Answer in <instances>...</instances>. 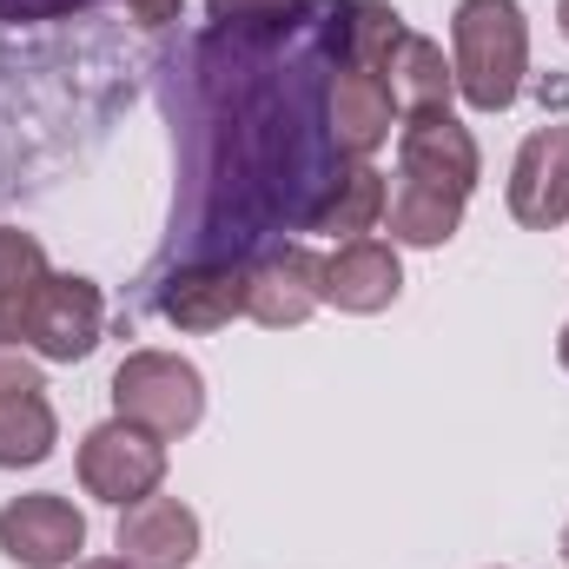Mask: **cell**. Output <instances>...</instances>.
<instances>
[{"label": "cell", "instance_id": "cell-20", "mask_svg": "<svg viewBox=\"0 0 569 569\" xmlns=\"http://www.w3.org/2000/svg\"><path fill=\"white\" fill-rule=\"evenodd\" d=\"M93 0H0V20H67Z\"/></svg>", "mask_w": 569, "mask_h": 569}, {"label": "cell", "instance_id": "cell-23", "mask_svg": "<svg viewBox=\"0 0 569 569\" xmlns=\"http://www.w3.org/2000/svg\"><path fill=\"white\" fill-rule=\"evenodd\" d=\"M73 569H133L127 557H93V563H73Z\"/></svg>", "mask_w": 569, "mask_h": 569}, {"label": "cell", "instance_id": "cell-11", "mask_svg": "<svg viewBox=\"0 0 569 569\" xmlns=\"http://www.w3.org/2000/svg\"><path fill=\"white\" fill-rule=\"evenodd\" d=\"M391 120H398V100H391L385 73H365V67H331L325 127H331L338 152H351V159H371L378 146L391 140Z\"/></svg>", "mask_w": 569, "mask_h": 569}, {"label": "cell", "instance_id": "cell-7", "mask_svg": "<svg viewBox=\"0 0 569 569\" xmlns=\"http://www.w3.org/2000/svg\"><path fill=\"white\" fill-rule=\"evenodd\" d=\"M510 219L550 232L569 219V127H537L510 166Z\"/></svg>", "mask_w": 569, "mask_h": 569}, {"label": "cell", "instance_id": "cell-2", "mask_svg": "<svg viewBox=\"0 0 569 569\" xmlns=\"http://www.w3.org/2000/svg\"><path fill=\"white\" fill-rule=\"evenodd\" d=\"M107 331V298L80 272H47L20 298H0V345H27L47 365H73L100 345Z\"/></svg>", "mask_w": 569, "mask_h": 569}, {"label": "cell", "instance_id": "cell-17", "mask_svg": "<svg viewBox=\"0 0 569 569\" xmlns=\"http://www.w3.org/2000/svg\"><path fill=\"white\" fill-rule=\"evenodd\" d=\"M53 443H60V418H53V405H47V385L0 391V470L47 463Z\"/></svg>", "mask_w": 569, "mask_h": 569}, {"label": "cell", "instance_id": "cell-9", "mask_svg": "<svg viewBox=\"0 0 569 569\" xmlns=\"http://www.w3.org/2000/svg\"><path fill=\"white\" fill-rule=\"evenodd\" d=\"M318 291H325V305L358 311V318L398 305V291H405L398 246H385V239H345L331 259H318Z\"/></svg>", "mask_w": 569, "mask_h": 569}, {"label": "cell", "instance_id": "cell-21", "mask_svg": "<svg viewBox=\"0 0 569 569\" xmlns=\"http://www.w3.org/2000/svg\"><path fill=\"white\" fill-rule=\"evenodd\" d=\"M27 385H40V365L20 345H0V391H27Z\"/></svg>", "mask_w": 569, "mask_h": 569}, {"label": "cell", "instance_id": "cell-1", "mask_svg": "<svg viewBox=\"0 0 569 569\" xmlns=\"http://www.w3.org/2000/svg\"><path fill=\"white\" fill-rule=\"evenodd\" d=\"M450 40H457V93L477 107V113H503L517 93H523V73H530V20L517 0H457V20H450Z\"/></svg>", "mask_w": 569, "mask_h": 569}, {"label": "cell", "instance_id": "cell-12", "mask_svg": "<svg viewBox=\"0 0 569 569\" xmlns=\"http://www.w3.org/2000/svg\"><path fill=\"white\" fill-rule=\"evenodd\" d=\"M318 305H325V291H318V259H311L305 246H279V252H266L259 266H246V318H259L266 331L305 325Z\"/></svg>", "mask_w": 569, "mask_h": 569}, {"label": "cell", "instance_id": "cell-26", "mask_svg": "<svg viewBox=\"0 0 569 569\" xmlns=\"http://www.w3.org/2000/svg\"><path fill=\"white\" fill-rule=\"evenodd\" d=\"M563 563H569V523H563Z\"/></svg>", "mask_w": 569, "mask_h": 569}, {"label": "cell", "instance_id": "cell-25", "mask_svg": "<svg viewBox=\"0 0 569 569\" xmlns=\"http://www.w3.org/2000/svg\"><path fill=\"white\" fill-rule=\"evenodd\" d=\"M557 20H563V33H569V0H557Z\"/></svg>", "mask_w": 569, "mask_h": 569}, {"label": "cell", "instance_id": "cell-24", "mask_svg": "<svg viewBox=\"0 0 569 569\" xmlns=\"http://www.w3.org/2000/svg\"><path fill=\"white\" fill-rule=\"evenodd\" d=\"M557 358H563V371H569V325H563V338H557Z\"/></svg>", "mask_w": 569, "mask_h": 569}, {"label": "cell", "instance_id": "cell-14", "mask_svg": "<svg viewBox=\"0 0 569 569\" xmlns=\"http://www.w3.org/2000/svg\"><path fill=\"white\" fill-rule=\"evenodd\" d=\"M385 219V172H371L365 159L358 166H338L325 179V192L305 206V232H325V239H365L371 226Z\"/></svg>", "mask_w": 569, "mask_h": 569}, {"label": "cell", "instance_id": "cell-15", "mask_svg": "<svg viewBox=\"0 0 569 569\" xmlns=\"http://www.w3.org/2000/svg\"><path fill=\"white\" fill-rule=\"evenodd\" d=\"M385 212H391V246H443L463 226V192H443V186L398 172V186L385 192Z\"/></svg>", "mask_w": 569, "mask_h": 569}, {"label": "cell", "instance_id": "cell-4", "mask_svg": "<svg viewBox=\"0 0 569 569\" xmlns=\"http://www.w3.org/2000/svg\"><path fill=\"white\" fill-rule=\"evenodd\" d=\"M80 483H87V497L127 510V503H140V497H152L166 483V443L152 430L127 425V418L87 430V443H80Z\"/></svg>", "mask_w": 569, "mask_h": 569}, {"label": "cell", "instance_id": "cell-19", "mask_svg": "<svg viewBox=\"0 0 569 569\" xmlns=\"http://www.w3.org/2000/svg\"><path fill=\"white\" fill-rule=\"evenodd\" d=\"M40 279H47V252H40V239L0 226V298H20L27 284H40Z\"/></svg>", "mask_w": 569, "mask_h": 569}, {"label": "cell", "instance_id": "cell-8", "mask_svg": "<svg viewBox=\"0 0 569 569\" xmlns=\"http://www.w3.org/2000/svg\"><path fill=\"white\" fill-rule=\"evenodd\" d=\"M159 311L179 331H226L246 311V266L239 259H192L159 284Z\"/></svg>", "mask_w": 569, "mask_h": 569}, {"label": "cell", "instance_id": "cell-10", "mask_svg": "<svg viewBox=\"0 0 569 569\" xmlns=\"http://www.w3.org/2000/svg\"><path fill=\"white\" fill-rule=\"evenodd\" d=\"M398 166H405V179H425V186L463 192V199H470V186L483 172L470 127H457L450 113H411L405 133H398Z\"/></svg>", "mask_w": 569, "mask_h": 569}, {"label": "cell", "instance_id": "cell-16", "mask_svg": "<svg viewBox=\"0 0 569 569\" xmlns=\"http://www.w3.org/2000/svg\"><path fill=\"white\" fill-rule=\"evenodd\" d=\"M385 73H391L385 87H391V100H398L405 113H450L457 73H450V60H443V47H437V40H425V33H405Z\"/></svg>", "mask_w": 569, "mask_h": 569}, {"label": "cell", "instance_id": "cell-22", "mask_svg": "<svg viewBox=\"0 0 569 569\" xmlns=\"http://www.w3.org/2000/svg\"><path fill=\"white\" fill-rule=\"evenodd\" d=\"M127 13H133L140 27H172V20L186 13V0H127Z\"/></svg>", "mask_w": 569, "mask_h": 569}, {"label": "cell", "instance_id": "cell-6", "mask_svg": "<svg viewBox=\"0 0 569 569\" xmlns=\"http://www.w3.org/2000/svg\"><path fill=\"white\" fill-rule=\"evenodd\" d=\"M80 543H87V517L53 497V490H33V497H13L0 510V557L27 569H73L80 563Z\"/></svg>", "mask_w": 569, "mask_h": 569}, {"label": "cell", "instance_id": "cell-13", "mask_svg": "<svg viewBox=\"0 0 569 569\" xmlns=\"http://www.w3.org/2000/svg\"><path fill=\"white\" fill-rule=\"evenodd\" d=\"M120 557L133 569H186L199 557V517L179 497H140L120 510Z\"/></svg>", "mask_w": 569, "mask_h": 569}, {"label": "cell", "instance_id": "cell-5", "mask_svg": "<svg viewBox=\"0 0 569 569\" xmlns=\"http://www.w3.org/2000/svg\"><path fill=\"white\" fill-rule=\"evenodd\" d=\"M311 40L338 67L385 73L405 40V13L391 0H311Z\"/></svg>", "mask_w": 569, "mask_h": 569}, {"label": "cell", "instance_id": "cell-3", "mask_svg": "<svg viewBox=\"0 0 569 569\" xmlns=\"http://www.w3.org/2000/svg\"><path fill=\"white\" fill-rule=\"evenodd\" d=\"M113 418L152 430L159 443L186 437L206 418V378H199V365H186L172 351H127V365L113 371Z\"/></svg>", "mask_w": 569, "mask_h": 569}, {"label": "cell", "instance_id": "cell-18", "mask_svg": "<svg viewBox=\"0 0 569 569\" xmlns=\"http://www.w3.org/2000/svg\"><path fill=\"white\" fill-rule=\"evenodd\" d=\"M305 0H206V13L226 27V33H279L298 20Z\"/></svg>", "mask_w": 569, "mask_h": 569}]
</instances>
